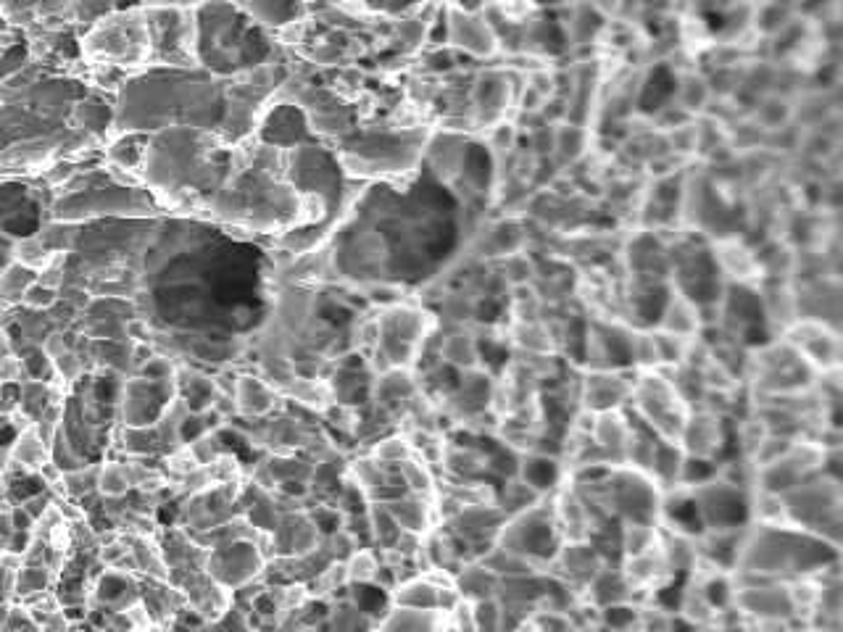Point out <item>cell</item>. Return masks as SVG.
Instances as JSON below:
<instances>
[{"instance_id": "obj_23", "label": "cell", "mask_w": 843, "mask_h": 632, "mask_svg": "<svg viewBox=\"0 0 843 632\" xmlns=\"http://www.w3.org/2000/svg\"><path fill=\"white\" fill-rule=\"evenodd\" d=\"M749 116L764 135H770V132H778L788 127V124H793V101L775 93L762 95L749 111Z\"/></svg>"}, {"instance_id": "obj_3", "label": "cell", "mask_w": 843, "mask_h": 632, "mask_svg": "<svg viewBox=\"0 0 843 632\" xmlns=\"http://www.w3.org/2000/svg\"><path fill=\"white\" fill-rule=\"evenodd\" d=\"M87 56L103 58V66H151V35L145 8H132L127 14H114L101 19V24L87 35Z\"/></svg>"}, {"instance_id": "obj_6", "label": "cell", "mask_w": 843, "mask_h": 632, "mask_svg": "<svg viewBox=\"0 0 843 632\" xmlns=\"http://www.w3.org/2000/svg\"><path fill=\"white\" fill-rule=\"evenodd\" d=\"M825 448L817 440H793L783 456H778L770 464H764L754 472V488L764 490V493H775V496H786L793 488H799L801 482L815 477L822 472L825 464Z\"/></svg>"}, {"instance_id": "obj_15", "label": "cell", "mask_w": 843, "mask_h": 632, "mask_svg": "<svg viewBox=\"0 0 843 632\" xmlns=\"http://www.w3.org/2000/svg\"><path fill=\"white\" fill-rule=\"evenodd\" d=\"M630 432H633L630 411H604V414H593V446L599 448L606 464H612V467H622V464H625V448L627 440H630Z\"/></svg>"}, {"instance_id": "obj_7", "label": "cell", "mask_w": 843, "mask_h": 632, "mask_svg": "<svg viewBox=\"0 0 843 632\" xmlns=\"http://www.w3.org/2000/svg\"><path fill=\"white\" fill-rule=\"evenodd\" d=\"M701 530H741L749 527L751 490L712 477L691 488Z\"/></svg>"}, {"instance_id": "obj_16", "label": "cell", "mask_w": 843, "mask_h": 632, "mask_svg": "<svg viewBox=\"0 0 843 632\" xmlns=\"http://www.w3.org/2000/svg\"><path fill=\"white\" fill-rule=\"evenodd\" d=\"M235 403H238V414L245 419H264L269 417L277 406L282 409L280 390H274L267 380H261L256 374H243L238 380V393H235Z\"/></svg>"}, {"instance_id": "obj_4", "label": "cell", "mask_w": 843, "mask_h": 632, "mask_svg": "<svg viewBox=\"0 0 843 632\" xmlns=\"http://www.w3.org/2000/svg\"><path fill=\"white\" fill-rule=\"evenodd\" d=\"M788 522L799 530H807L817 538L841 546V480L828 474H815L783 496Z\"/></svg>"}, {"instance_id": "obj_12", "label": "cell", "mask_w": 843, "mask_h": 632, "mask_svg": "<svg viewBox=\"0 0 843 632\" xmlns=\"http://www.w3.org/2000/svg\"><path fill=\"white\" fill-rule=\"evenodd\" d=\"M709 256H712L714 269L722 277V282H733V285H759L762 282L757 253L738 235L714 237L709 243Z\"/></svg>"}, {"instance_id": "obj_19", "label": "cell", "mask_w": 843, "mask_h": 632, "mask_svg": "<svg viewBox=\"0 0 843 632\" xmlns=\"http://www.w3.org/2000/svg\"><path fill=\"white\" fill-rule=\"evenodd\" d=\"M593 151V135L588 127H577V124H556L554 127V151L551 158L556 161L559 169L564 166H577L580 161L591 156Z\"/></svg>"}, {"instance_id": "obj_8", "label": "cell", "mask_w": 843, "mask_h": 632, "mask_svg": "<svg viewBox=\"0 0 843 632\" xmlns=\"http://www.w3.org/2000/svg\"><path fill=\"white\" fill-rule=\"evenodd\" d=\"M135 214L151 216L156 214V201H151L143 190L132 187H101V190H85L80 195L64 198L56 206V219H82L87 214Z\"/></svg>"}, {"instance_id": "obj_22", "label": "cell", "mask_w": 843, "mask_h": 632, "mask_svg": "<svg viewBox=\"0 0 843 632\" xmlns=\"http://www.w3.org/2000/svg\"><path fill=\"white\" fill-rule=\"evenodd\" d=\"M675 95H672V103H678L680 108H683L685 114L693 116V119H699V116H704V111L709 108V103H712V87H709L707 77H704V72H688V74H680V77H675Z\"/></svg>"}, {"instance_id": "obj_17", "label": "cell", "mask_w": 843, "mask_h": 632, "mask_svg": "<svg viewBox=\"0 0 843 632\" xmlns=\"http://www.w3.org/2000/svg\"><path fill=\"white\" fill-rule=\"evenodd\" d=\"M654 330L670 332V335H680V338H691V340L699 338L701 335L699 306L670 285V295L664 298L662 314H659V322H656Z\"/></svg>"}, {"instance_id": "obj_14", "label": "cell", "mask_w": 843, "mask_h": 632, "mask_svg": "<svg viewBox=\"0 0 843 632\" xmlns=\"http://www.w3.org/2000/svg\"><path fill=\"white\" fill-rule=\"evenodd\" d=\"M422 158L430 166V172L438 177L443 185H454L464 174V161H467V137L454 135V132H430L425 143Z\"/></svg>"}, {"instance_id": "obj_18", "label": "cell", "mask_w": 843, "mask_h": 632, "mask_svg": "<svg viewBox=\"0 0 843 632\" xmlns=\"http://www.w3.org/2000/svg\"><path fill=\"white\" fill-rule=\"evenodd\" d=\"M630 596L633 590L622 577L620 567L617 564H604V567L596 572L588 588L583 590V601H588L596 609H606V606H617V604H630Z\"/></svg>"}, {"instance_id": "obj_27", "label": "cell", "mask_w": 843, "mask_h": 632, "mask_svg": "<svg viewBox=\"0 0 843 632\" xmlns=\"http://www.w3.org/2000/svg\"><path fill=\"white\" fill-rule=\"evenodd\" d=\"M411 456H414V451H411L406 435H388V438H380L369 448V459L382 464V467H401Z\"/></svg>"}, {"instance_id": "obj_29", "label": "cell", "mask_w": 843, "mask_h": 632, "mask_svg": "<svg viewBox=\"0 0 843 632\" xmlns=\"http://www.w3.org/2000/svg\"><path fill=\"white\" fill-rule=\"evenodd\" d=\"M27 58V51H24L22 45L16 48V51H11L8 56H3V66H0V74H11L14 69H19L22 66V61Z\"/></svg>"}, {"instance_id": "obj_24", "label": "cell", "mask_w": 843, "mask_h": 632, "mask_svg": "<svg viewBox=\"0 0 843 632\" xmlns=\"http://www.w3.org/2000/svg\"><path fill=\"white\" fill-rule=\"evenodd\" d=\"M617 546H620V559L646 556V553L659 548V525H654V522H625V525H620Z\"/></svg>"}, {"instance_id": "obj_10", "label": "cell", "mask_w": 843, "mask_h": 632, "mask_svg": "<svg viewBox=\"0 0 843 632\" xmlns=\"http://www.w3.org/2000/svg\"><path fill=\"white\" fill-rule=\"evenodd\" d=\"M446 45L475 58H493L501 53L496 32L485 19L483 8L446 6Z\"/></svg>"}, {"instance_id": "obj_2", "label": "cell", "mask_w": 843, "mask_h": 632, "mask_svg": "<svg viewBox=\"0 0 843 632\" xmlns=\"http://www.w3.org/2000/svg\"><path fill=\"white\" fill-rule=\"evenodd\" d=\"M627 411H633V419H638L654 438L678 443L691 406L680 398L670 369H646L635 372Z\"/></svg>"}, {"instance_id": "obj_28", "label": "cell", "mask_w": 843, "mask_h": 632, "mask_svg": "<svg viewBox=\"0 0 843 632\" xmlns=\"http://www.w3.org/2000/svg\"><path fill=\"white\" fill-rule=\"evenodd\" d=\"M24 301H27L29 306H51V303L56 301V290L45 288L40 282H32V285L24 290Z\"/></svg>"}, {"instance_id": "obj_5", "label": "cell", "mask_w": 843, "mask_h": 632, "mask_svg": "<svg viewBox=\"0 0 843 632\" xmlns=\"http://www.w3.org/2000/svg\"><path fill=\"white\" fill-rule=\"evenodd\" d=\"M496 546L517 553L522 559L533 561L535 567L551 572V559H554L559 546H562V538L556 532L548 496L538 506H533V509L506 519L501 532H498Z\"/></svg>"}, {"instance_id": "obj_11", "label": "cell", "mask_w": 843, "mask_h": 632, "mask_svg": "<svg viewBox=\"0 0 843 632\" xmlns=\"http://www.w3.org/2000/svg\"><path fill=\"white\" fill-rule=\"evenodd\" d=\"M633 377L635 369H606V372L580 369V388H577L580 409L588 414L625 411L633 393Z\"/></svg>"}, {"instance_id": "obj_1", "label": "cell", "mask_w": 843, "mask_h": 632, "mask_svg": "<svg viewBox=\"0 0 843 632\" xmlns=\"http://www.w3.org/2000/svg\"><path fill=\"white\" fill-rule=\"evenodd\" d=\"M838 559L841 546H833L807 530L793 525H749L743 532L735 569H751L780 582H793L799 577L825 575L828 569L838 567Z\"/></svg>"}, {"instance_id": "obj_9", "label": "cell", "mask_w": 843, "mask_h": 632, "mask_svg": "<svg viewBox=\"0 0 843 632\" xmlns=\"http://www.w3.org/2000/svg\"><path fill=\"white\" fill-rule=\"evenodd\" d=\"M778 338L786 340L817 374L841 369V332H838V327H830V324L817 322V319H796Z\"/></svg>"}, {"instance_id": "obj_13", "label": "cell", "mask_w": 843, "mask_h": 632, "mask_svg": "<svg viewBox=\"0 0 843 632\" xmlns=\"http://www.w3.org/2000/svg\"><path fill=\"white\" fill-rule=\"evenodd\" d=\"M678 446L683 448L685 459L717 461V453L725 448V419L707 409H691Z\"/></svg>"}, {"instance_id": "obj_25", "label": "cell", "mask_w": 843, "mask_h": 632, "mask_svg": "<svg viewBox=\"0 0 843 632\" xmlns=\"http://www.w3.org/2000/svg\"><path fill=\"white\" fill-rule=\"evenodd\" d=\"M398 472H401V480H404V488L409 496L438 498V482H435V474L430 464H425V461L417 459V456H411V459H406L404 464L398 467Z\"/></svg>"}, {"instance_id": "obj_26", "label": "cell", "mask_w": 843, "mask_h": 632, "mask_svg": "<svg viewBox=\"0 0 843 632\" xmlns=\"http://www.w3.org/2000/svg\"><path fill=\"white\" fill-rule=\"evenodd\" d=\"M343 564H346L348 585H375L380 559L372 548H356Z\"/></svg>"}, {"instance_id": "obj_20", "label": "cell", "mask_w": 843, "mask_h": 632, "mask_svg": "<svg viewBox=\"0 0 843 632\" xmlns=\"http://www.w3.org/2000/svg\"><path fill=\"white\" fill-rule=\"evenodd\" d=\"M456 593L467 604H483V601H493L498 593V577L485 569L480 561H467L454 572Z\"/></svg>"}, {"instance_id": "obj_21", "label": "cell", "mask_w": 843, "mask_h": 632, "mask_svg": "<svg viewBox=\"0 0 843 632\" xmlns=\"http://www.w3.org/2000/svg\"><path fill=\"white\" fill-rule=\"evenodd\" d=\"M440 361L446 367H454L456 372H469L480 367V343L477 335L469 327L451 330L440 338Z\"/></svg>"}]
</instances>
